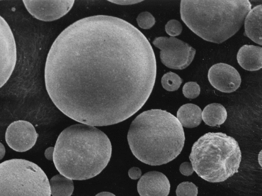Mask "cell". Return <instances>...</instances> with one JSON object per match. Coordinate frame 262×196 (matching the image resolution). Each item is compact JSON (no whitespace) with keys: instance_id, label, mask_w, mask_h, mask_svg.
I'll return each mask as SVG.
<instances>
[{"instance_id":"cell-1","label":"cell","mask_w":262,"mask_h":196,"mask_svg":"<svg viewBox=\"0 0 262 196\" xmlns=\"http://www.w3.org/2000/svg\"><path fill=\"white\" fill-rule=\"evenodd\" d=\"M156 74L155 53L143 34L125 20L97 15L76 21L57 37L47 55L45 81L64 114L106 126L143 106Z\"/></svg>"},{"instance_id":"cell-2","label":"cell","mask_w":262,"mask_h":196,"mask_svg":"<svg viewBox=\"0 0 262 196\" xmlns=\"http://www.w3.org/2000/svg\"><path fill=\"white\" fill-rule=\"evenodd\" d=\"M112 150L111 141L102 131L91 125L75 124L58 136L53 160L62 175L71 180H86L106 166Z\"/></svg>"},{"instance_id":"cell-3","label":"cell","mask_w":262,"mask_h":196,"mask_svg":"<svg viewBox=\"0 0 262 196\" xmlns=\"http://www.w3.org/2000/svg\"><path fill=\"white\" fill-rule=\"evenodd\" d=\"M185 139L183 128L177 118L161 109H151L138 115L127 134L133 155L152 166L174 159L181 153Z\"/></svg>"},{"instance_id":"cell-4","label":"cell","mask_w":262,"mask_h":196,"mask_svg":"<svg viewBox=\"0 0 262 196\" xmlns=\"http://www.w3.org/2000/svg\"><path fill=\"white\" fill-rule=\"evenodd\" d=\"M248 0H182V21L203 39L221 43L233 36L242 26L251 9Z\"/></svg>"},{"instance_id":"cell-5","label":"cell","mask_w":262,"mask_h":196,"mask_svg":"<svg viewBox=\"0 0 262 196\" xmlns=\"http://www.w3.org/2000/svg\"><path fill=\"white\" fill-rule=\"evenodd\" d=\"M189 158L199 177L217 183L238 172L242 155L234 138L221 132H209L194 143Z\"/></svg>"},{"instance_id":"cell-6","label":"cell","mask_w":262,"mask_h":196,"mask_svg":"<svg viewBox=\"0 0 262 196\" xmlns=\"http://www.w3.org/2000/svg\"><path fill=\"white\" fill-rule=\"evenodd\" d=\"M0 196H51L48 178L32 162L6 160L0 163Z\"/></svg>"},{"instance_id":"cell-7","label":"cell","mask_w":262,"mask_h":196,"mask_svg":"<svg viewBox=\"0 0 262 196\" xmlns=\"http://www.w3.org/2000/svg\"><path fill=\"white\" fill-rule=\"evenodd\" d=\"M152 43L160 50L161 62L172 69L186 68L192 62L196 53L189 44L174 37H156Z\"/></svg>"},{"instance_id":"cell-8","label":"cell","mask_w":262,"mask_h":196,"mask_svg":"<svg viewBox=\"0 0 262 196\" xmlns=\"http://www.w3.org/2000/svg\"><path fill=\"white\" fill-rule=\"evenodd\" d=\"M17 59L16 46L8 23L0 15V88L11 76Z\"/></svg>"},{"instance_id":"cell-9","label":"cell","mask_w":262,"mask_h":196,"mask_svg":"<svg viewBox=\"0 0 262 196\" xmlns=\"http://www.w3.org/2000/svg\"><path fill=\"white\" fill-rule=\"evenodd\" d=\"M75 1H23L28 11L36 19L51 21L59 19L72 9Z\"/></svg>"},{"instance_id":"cell-10","label":"cell","mask_w":262,"mask_h":196,"mask_svg":"<svg viewBox=\"0 0 262 196\" xmlns=\"http://www.w3.org/2000/svg\"><path fill=\"white\" fill-rule=\"evenodd\" d=\"M38 137L34 127L29 121L17 120L7 128L5 139L12 150L23 152L31 149L35 144Z\"/></svg>"},{"instance_id":"cell-11","label":"cell","mask_w":262,"mask_h":196,"mask_svg":"<svg viewBox=\"0 0 262 196\" xmlns=\"http://www.w3.org/2000/svg\"><path fill=\"white\" fill-rule=\"evenodd\" d=\"M208 79L216 89L226 93L236 90L241 83V78L237 70L226 63L213 65L208 72Z\"/></svg>"},{"instance_id":"cell-12","label":"cell","mask_w":262,"mask_h":196,"mask_svg":"<svg viewBox=\"0 0 262 196\" xmlns=\"http://www.w3.org/2000/svg\"><path fill=\"white\" fill-rule=\"evenodd\" d=\"M170 187L166 176L157 171L144 174L137 184V190L140 196H167Z\"/></svg>"},{"instance_id":"cell-13","label":"cell","mask_w":262,"mask_h":196,"mask_svg":"<svg viewBox=\"0 0 262 196\" xmlns=\"http://www.w3.org/2000/svg\"><path fill=\"white\" fill-rule=\"evenodd\" d=\"M236 59L244 69L256 71L262 67V47L253 45H244L238 50Z\"/></svg>"},{"instance_id":"cell-14","label":"cell","mask_w":262,"mask_h":196,"mask_svg":"<svg viewBox=\"0 0 262 196\" xmlns=\"http://www.w3.org/2000/svg\"><path fill=\"white\" fill-rule=\"evenodd\" d=\"M262 5L251 9L244 19V35L255 43L261 45Z\"/></svg>"},{"instance_id":"cell-15","label":"cell","mask_w":262,"mask_h":196,"mask_svg":"<svg viewBox=\"0 0 262 196\" xmlns=\"http://www.w3.org/2000/svg\"><path fill=\"white\" fill-rule=\"evenodd\" d=\"M202 110L193 104H186L177 111V118L182 127L192 128L198 127L202 121Z\"/></svg>"},{"instance_id":"cell-16","label":"cell","mask_w":262,"mask_h":196,"mask_svg":"<svg viewBox=\"0 0 262 196\" xmlns=\"http://www.w3.org/2000/svg\"><path fill=\"white\" fill-rule=\"evenodd\" d=\"M227 113L221 104L212 103L207 105L202 112V119L211 127L220 126L226 120Z\"/></svg>"},{"instance_id":"cell-17","label":"cell","mask_w":262,"mask_h":196,"mask_svg":"<svg viewBox=\"0 0 262 196\" xmlns=\"http://www.w3.org/2000/svg\"><path fill=\"white\" fill-rule=\"evenodd\" d=\"M49 184L53 196H71L74 190L73 180L60 174L53 176Z\"/></svg>"},{"instance_id":"cell-18","label":"cell","mask_w":262,"mask_h":196,"mask_svg":"<svg viewBox=\"0 0 262 196\" xmlns=\"http://www.w3.org/2000/svg\"><path fill=\"white\" fill-rule=\"evenodd\" d=\"M182 83V79L176 73L169 71L161 79L162 87L166 90L173 91L178 90Z\"/></svg>"},{"instance_id":"cell-19","label":"cell","mask_w":262,"mask_h":196,"mask_svg":"<svg viewBox=\"0 0 262 196\" xmlns=\"http://www.w3.org/2000/svg\"><path fill=\"white\" fill-rule=\"evenodd\" d=\"M177 196H197L198 187L190 182H183L178 185L176 190Z\"/></svg>"},{"instance_id":"cell-20","label":"cell","mask_w":262,"mask_h":196,"mask_svg":"<svg viewBox=\"0 0 262 196\" xmlns=\"http://www.w3.org/2000/svg\"><path fill=\"white\" fill-rule=\"evenodd\" d=\"M136 20L138 26L143 29H149L155 24L156 20L154 16L149 12H141L137 16Z\"/></svg>"},{"instance_id":"cell-21","label":"cell","mask_w":262,"mask_h":196,"mask_svg":"<svg viewBox=\"0 0 262 196\" xmlns=\"http://www.w3.org/2000/svg\"><path fill=\"white\" fill-rule=\"evenodd\" d=\"M200 87L195 82L186 83L182 88L183 95L186 98L192 99L198 97L200 93Z\"/></svg>"},{"instance_id":"cell-22","label":"cell","mask_w":262,"mask_h":196,"mask_svg":"<svg viewBox=\"0 0 262 196\" xmlns=\"http://www.w3.org/2000/svg\"><path fill=\"white\" fill-rule=\"evenodd\" d=\"M165 31L171 37L179 35L182 31L181 23L176 19L169 20L165 27Z\"/></svg>"},{"instance_id":"cell-23","label":"cell","mask_w":262,"mask_h":196,"mask_svg":"<svg viewBox=\"0 0 262 196\" xmlns=\"http://www.w3.org/2000/svg\"><path fill=\"white\" fill-rule=\"evenodd\" d=\"M180 173L186 176H189L192 174L194 172L192 164L188 162L182 163L179 167Z\"/></svg>"},{"instance_id":"cell-24","label":"cell","mask_w":262,"mask_h":196,"mask_svg":"<svg viewBox=\"0 0 262 196\" xmlns=\"http://www.w3.org/2000/svg\"><path fill=\"white\" fill-rule=\"evenodd\" d=\"M128 174L132 179L137 180L141 176L142 172L139 168L133 167L129 169Z\"/></svg>"},{"instance_id":"cell-25","label":"cell","mask_w":262,"mask_h":196,"mask_svg":"<svg viewBox=\"0 0 262 196\" xmlns=\"http://www.w3.org/2000/svg\"><path fill=\"white\" fill-rule=\"evenodd\" d=\"M143 1H137V0H115V1H108V2L114 3L115 4L120 5H133L139 3Z\"/></svg>"},{"instance_id":"cell-26","label":"cell","mask_w":262,"mask_h":196,"mask_svg":"<svg viewBox=\"0 0 262 196\" xmlns=\"http://www.w3.org/2000/svg\"><path fill=\"white\" fill-rule=\"evenodd\" d=\"M54 153V148L49 147L47 148L45 152V156L46 158L50 160H53Z\"/></svg>"},{"instance_id":"cell-27","label":"cell","mask_w":262,"mask_h":196,"mask_svg":"<svg viewBox=\"0 0 262 196\" xmlns=\"http://www.w3.org/2000/svg\"><path fill=\"white\" fill-rule=\"evenodd\" d=\"M5 152V148L4 145L0 142V160L4 157Z\"/></svg>"},{"instance_id":"cell-28","label":"cell","mask_w":262,"mask_h":196,"mask_svg":"<svg viewBox=\"0 0 262 196\" xmlns=\"http://www.w3.org/2000/svg\"><path fill=\"white\" fill-rule=\"evenodd\" d=\"M95 196H116L113 193L107 192V191H103L101 192L98 194H97Z\"/></svg>"}]
</instances>
